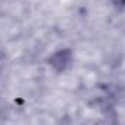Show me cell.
I'll list each match as a JSON object with an SVG mask.
<instances>
[{"mask_svg":"<svg viewBox=\"0 0 125 125\" xmlns=\"http://www.w3.org/2000/svg\"><path fill=\"white\" fill-rule=\"evenodd\" d=\"M68 61H70V52H68V51H60V52H57V54L52 57L51 64H52V65H58V68L61 70V68H64V67L67 65Z\"/></svg>","mask_w":125,"mask_h":125,"instance_id":"1","label":"cell"},{"mask_svg":"<svg viewBox=\"0 0 125 125\" xmlns=\"http://www.w3.org/2000/svg\"><path fill=\"white\" fill-rule=\"evenodd\" d=\"M112 3L116 6H125V0H112Z\"/></svg>","mask_w":125,"mask_h":125,"instance_id":"2","label":"cell"}]
</instances>
